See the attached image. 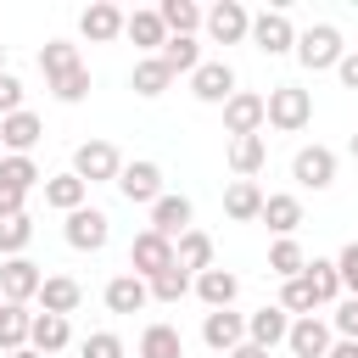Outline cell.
<instances>
[{"label": "cell", "mask_w": 358, "mask_h": 358, "mask_svg": "<svg viewBox=\"0 0 358 358\" xmlns=\"http://www.w3.org/2000/svg\"><path fill=\"white\" fill-rule=\"evenodd\" d=\"M39 134H45V123H39V112H11V117H0V145L11 151V157H28L34 145H39Z\"/></svg>", "instance_id": "cell-18"}, {"label": "cell", "mask_w": 358, "mask_h": 358, "mask_svg": "<svg viewBox=\"0 0 358 358\" xmlns=\"http://www.w3.org/2000/svg\"><path fill=\"white\" fill-rule=\"evenodd\" d=\"M302 280L313 285V296H319V308H336L347 291H341V268H336V257H308V268H302Z\"/></svg>", "instance_id": "cell-24"}, {"label": "cell", "mask_w": 358, "mask_h": 358, "mask_svg": "<svg viewBox=\"0 0 358 358\" xmlns=\"http://www.w3.org/2000/svg\"><path fill=\"white\" fill-rule=\"evenodd\" d=\"M117 190H123V201L129 207H157L168 190H162V168L157 162H123V173H117Z\"/></svg>", "instance_id": "cell-8"}, {"label": "cell", "mask_w": 358, "mask_h": 358, "mask_svg": "<svg viewBox=\"0 0 358 358\" xmlns=\"http://www.w3.org/2000/svg\"><path fill=\"white\" fill-rule=\"evenodd\" d=\"M291 179H296L302 190H330V185H336V151H330V145H302V151L291 157Z\"/></svg>", "instance_id": "cell-11"}, {"label": "cell", "mask_w": 358, "mask_h": 358, "mask_svg": "<svg viewBox=\"0 0 358 358\" xmlns=\"http://www.w3.org/2000/svg\"><path fill=\"white\" fill-rule=\"evenodd\" d=\"M0 157H6V145H0Z\"/></svg>", "instance_id": "cell-53"}, {"label": "cell", "mask_w": 358, "mask_h": 358, "mask_svg": "<svg viewBox=\"0 0 358 358\" xmlns=\"http://www.w3.org/2000/svg\"><path fill=\"white\" fill-rule=\"evenodd\" d=\"M45 207L78 213V207H90V185H84L78 173H50V179H45Z\"/></svg>", "instance_id": "cell-23"}, {"label": "cell", "mask_w": 358, "mask_h": 358, "mask_svg": "<svg viewBox=\"0 0 358 358\" xmlns=\"http://www.w3.org/2000/svg\"><path fill=\"white\" fill-rule=\"evenodd\" d=\"M229 358H268V352H263V347H252V341H241V347H235Z\"/></svg>", "instance_id": "cell-49"}, {"label": "cell", "mask_w": 358, "mask_h": 358, "mask_svg": "<svg viewBox=\"0 0 358 358\" xmlns=\"http://www.w3.org/2000/svg\"><path fill=\"white\" fill-rule=\"evenodd\" d=\"M173 257H179L185 274H207V268H213V235H207V229H185V235L173 241Z\"/></svg>", "instance_id": "cell-29"}, {"label": "cell", "mask_w": 358, "mask_h": 358, "mask_svg": "<svg viewBox=\"0 0 358 358\" xmlns=\"http://www.w3.org/2000/svg\"><path fill=\"white\" fill-rule=\"evenodd\" d=\"M201 341L213 347V352H235L241 341H246V313H235V308H213L207 319H201Z\"/></svg>", "instance_id": "cell-13"}, {"label": "cell", "mask_w": 358, "mask_h": 358, "mask_svg": "<svg viewBox=\"0 0 358 358\" xmlns=\"http://www.w3.org/2000/svg\"><path fill=\"white\" fill-rule=\"evenodd\" d=\"M6 358H39V352H34V347H22V352H6Z\"/></svg>", "instance_id": "cell-50"}, {"label": "cell", "mask_w": 358, "mask_h": 358, "mask_svg": "<svg viewBox=\"0 0 358 358\" xmlns=\"http://www.w3.org/2000/svg\"><path fill=\"white\" fill-rule=\"evenodd\" d=\"M341 56H347V45H341V28L336 22H308L296 34V62L308 73H330V67H341Z\"/></svg>", "instance_id": "cell-1"}, {"label": "cell", "mask_w": 358, "mask_h": 358, "mask_svg": "<svg viewBox=\"0 0 358 358\" xmlns=\"http://www.w3.org/2000/svg\"><path fill=\"white\" fill-rule=\"evenodd\" d=\"M196 296H201V308L213 313V308H235V296H241V280L229 274V268H207V274H196Z\"/></svg>", "instance_id": "cell-19"}, {"label": "cell", "mask_w": 358, "mask_h": 358, "mask_svg": "<svg viewBox=\"0 0 358 358\" xmlns=\"http://www.w3.org/2000/svg\"><path fill=\"white\" fill-rule=\"evenodd\" d=\"M224 213H229L235 224L263 218V190H257V179H229V190H224Z\"/></svg>", "instance_id": "cell-28"}, {"label": "cell", "mask_w": 358, "mask_h": 358, "mask_svg": "<svg viewBox=\"0 0 358 358\" xmlns=\"http://www.w3.org/2000/svg\"><path fill=\"white\" fill-rule=\"evenodd\" d=\"M285 336H291V313H285L280 302H263L257 313H246V341H252V347L268 352V347H280Z\"/></svg>", "instance_id": "cell-15"}, {"label": "cell", "mask_w": 358, "mask_h": 358, "mask_svg": "<svg viewBox=\"0 0 358 358\" xmlns=\"http://www.w3.org/2000/svg\"><path fill=\"white\" fill-rule=\"evenodd\" d=\"M157 17H162V28H168V34H196V28L207 22V11H201L196 0H162V6H157Z\"/></svg>", "instance_id": "cell-35"}, {"label": "cell", "mask_w": 358, "mask_h": 358, "mask_svg": "<svg viewBox=\"0 0 358 358\" xmlns=\"http://www.w3.org/2000/svg\"><path fill=\"white\" fill-rule=\"evenodd\" d=\"M123 22H129V11H117L112 0H95V6H84V17H78V34H84L90 45H112V39L123 34Z\"/></svg>", "instance_id": "cell-16"}, {"label": "cell", "mask_w": 358, "mask_h": 358, "mask_svg": "<svg viewBox=\"0 0 358 358\" xmlns=\"http://www.w3.org/2000/svg\"><path fill=\"white\" fill-rule=\"evenodd\" d=\"M84 302V285L73 280V274H45V285H39V313H73Z\"/></svg>", "instance_id": "cell-20"}, {"label": "cell", "mask_w": 358, "mask_h": 358, "mask_svg": "<svg viewBox=\"0 0 358 358\" xmlns=\"http://www.w3.org/2000/svg\"><path fill=\"white\" fill-rule=\"evenodd\" d=\"M0 302H6V296H0Z\"/></svg>", "instance_id": "cell-54"}, {"label": "cell", "mask_w": 358, "mask_h": 358, "mask_svg": "<svg viewBox=\"0 0 358 358\" xmlns=\"http://www.w3.org/2000/svg\"><path fill=\"white\" fill-rule=\"evenodd\" d=\"M22 201H28V190H17V185H6V179H0V218H17V213H28Z\"/></svg>", "instance_id": "cell-46"}, {"label": "cell", "mask_w": 358, "mask_h": 358, "mask_svg": "<svg viewBox=\"0 0 358 358\" xmlns=\"http://www.w3.org/2000/svg\"><path fill=\"white\" fill-rule=\"evenodd\" d=\"M285 347H291V358H324V352L336 347V330H330V319L308 313V319H291Z\"/></svg>", "instance_id": "cell-12"}, {"label": "cell", "mask_w": 358, "mask_h": 358, "mask_svg": "<svg viewBox=\"0 0 358 358\" xmlns=\"http://www.w3.org/2000/svg\"><path fill=\"white\" fill-rule=\"evenodd\" d=\"M0 73H11V67H6V45H0Z\"/></svg>", "instance_id": "cell-51"}, {"label": "cell", "mask_w": 358, "mask_h": 358, "mask_svg": "<svg viewBox=\"0 0 358 358\" xmlns=\"http://www.w3.org/2000/svg\"><path fill=\"white\" fill-rule=\"evenodd\" d=\"M336 268H341V291L358 296V241H347V246L336 252Z\"/></svg>", "instance_id": "cell-43"}, {"label": "cell", "mask_w": 358, "mask_h": 358, "mask_svg": "<svg viewBox=\"0 0 358 358\" xmlns=\"http://www.w3.org/2000/svg\"><path fill=\"white\" fill-rule=\"evenodd\" d=\"M67 341H73V324H67L62 313H34V336H28V347H34L39 358H56Z\"/></svg>", "instance_id": "cell-25"}, {"label": "cell", "mask_w": 358, "mask_h": 358, "mask_svg": "<svg viewBox=\"0 0 358 358\" xmlns=\"http://www.w3.org/2000/svg\"><path fill=\"white\" fill-rule=\"evenodd\" d=\"M263 123H268V95H257V90H235V95L224 101V129H229V140H241V134H263Z\"/></svg>", "instance_id": "cell-7"}, {"label": "cell", "mask_w": 358, "mask_h": 358, "mask_svg": "<svg viewBox=\"0 0 358 358\" xmlns=\"http://www.w3.org/2000/svg\"><path fill=\"white\" fill-rule=\"evenodd\" d=\"M352 162H358V129H352Z\"/></svg>", "instance_id": "cell-52"}, {"label": "cell", "mask_w": 358, "mask_h": 358, "mask_svg": "<svg viewBox=\"0 0 358 358\" xmlns=\"http://www.w3.org/2000/svg\"><path fill=\"white\" fill-rule=\"evenodd\" d=\"M207 39L213 45H246L252 39V11L241 6V0H218V6H207Z\"/></svg>", "instance_id": "cell-6"}, {"label": "cell", "mask_w": 358, "mask_h": 358, "mask_svg": "<svg viewBox=\"0 0 358 358\" xmlns=\"http://www.w3.org/2000/svg\"><path fill=\"white\" fill-rule=\"evenodd\" d=\"M336 78H341L347 90H358V50H347V56H341V67H336Z\"/></svg>", "instance_id": "cell-47"}, {"label": "cell", "mask_w": 358, "mask_h": 358, "mask_svg": "<svg viewBox=\"0 0 358 358\" xmlns=\"http://www.w3.org/2000/svg\"><path fill=\"white\" fill-rule=\"evenodd\" d=\"M330 330H336L341 341H358V296H341V302H336V313H330Z\"/></svg>", "instance_id": "cell-42"}, {"label": "cell", "mask_w": 358, "mask_h": 358, "mask_svg": "<svg viewBox=\"0 0 358 358\" xmlns=\"http://www.w3.org/2000/svg\"><path fill=\"white\" fill-rule=\"evenodd\" d=\"M78 67H84V56H78L73 39H45V45H39V73H45V84H56V78H67V73H78Z\"/></svg>", "instance_id": "cell-22"}, {"label": "cell", "mask_w": 358, "mask_h": 358, "mask_svg": "<svg viewBox=\"0 0 358 358\" xmlns=\"http://www.w3.org/2000/svg\"><path fill=\"white\" fill-rule=\"evenodd\" d=\"M179 257H173V241L168 235H157V229H140L134 241H129V274H140L145 285L157 280V274H168Z\"/></svg>", "instance_id": "cell-3"}, {"label": "cell", "mask_w": 358, "mask_h": 358, "mask_svg": "<svg viewBox=\"0 0 358 358\" xmlns=\"http://www.w3.org/2000/svg\"><path fill=\"white\" fill-rule=\"evenodd\" d=\"M140 358H185V336H179V324H145L140 330Z\"/></svg>", "instance_id": "cell-33"}, {"label": "cell", "mask_w": 358, "mask_h": 358, "mask_svg": "<svg viewBox=\"0 0 358 358\" xmlns=\"http://www.w3.org/2000/svg\"><path fill=\"white\" fill-rule=\"evenodd\" d=\"M123 34L145 50V56H157L162 45H168V28H162V17H157V6H145V11H129V22H123Z\"/></svg>", "instance_id": "cell-26"}, {"label": "cell", "mask_w": 358, "mask_h": 358, "mask_svg": "<svg viewBox=\"0 0 358 358\" xmlns=\"http://www.w3.org/2000/svg\"><path fill=\"white\" fill-rule=\"evenodd\" d=\"M62 235H67L73 252H101V246L112 241V218H106L101 207H78V213H67Z\"/></svg>", "instance_id": "cell-9"}, {"label": "cell", "mask_w": 358, "mask_h": 358, "mask_svg": "<svg viewBox=\"0 0 358 358\" xmlns=\"http://www.w3.org/2000/svg\"><path fill=\"white\" fill-rule=\"evenodd\" d=\"M190 95L207 101V106H224V101L235 95V67H229V62H201V67L190 73Z\"/></svg>", "instance_id": "cell-14"}, {"label": "cell", "mask_w": 358, "mask_h": 358, "mask_svg": "<svg viewBox=\"0 0 358 358\" xmlns=\"http://www.w3.org/2000/svg\"><path fill=\"white\" fill-rule=\"evenodd\" d=\"M252 50L263 56H296V28L291 17L274 6V11H252Z\"/></svg>", "instance_id": "cell-5"}, {"label": "cell", "mask_w": 358, "mask_h": 358, "mask_svg": "<svg viewBox=\"0 0 358 358\" xmlns=\"http://www.w3.org/2000/svg\"><path fill=\"white\" fill-rule=\"evenodd\" d=\"M302 268H308V252L296 246V235H285V241L268 246V274H274V280H296Z\"/></svg>", "instance_id": "cell-36"}, {"label": "cell", "mask_w": 358, "mask_h": 358, "mask_svg": "<svg viewBox=\"0 0 358 358\" xmlns=\"http://www.w3.org/2000/svg\"><path fill=\"white\" fill-rule=\"evenodd\" d=\"M28 241H34V218H28V213L0 218V263H6V257H28Z\"/></svg>", "instance_id": "cell-37"}, {"label": "cell", "mask_w": 358, "mask_h": 358, "mask_svg": "<svg viewBox=\"0 0 358 358\" xmlns=\"http://www.w3.org/2000/svg\"><path fill=\"white\" fill-rule=\"evenodd\" d=\"M263 224L285 241V235H296V224H302V201L291 196V190H280V196H263Z\"/></svg>", "instance_id": "cell-31"}, {"label": "cell", "mask_w": 358, "mask_h": 358, "mask_svg": "<svg viewBox=\"0 0 358 358\" xmlns=\"http://www.w3.org/2000/svg\"><path fill=\"white\" fill-rule=\"evenodd\" d=\"M50 95H56L62 106H78V101L90 95V67H78V73H67V78H56V84H50Z\"/></svg>", "instance_id": "cell-41"}, {"label": "cell", "mask_w": 358, "mask_h": 358, "mask_svg": "<svg viewBox=\"0 0 358 358\" xmlns=\"http://www.w3.org/2000/svg\"><path fill=\"white\" fill-rule=\"evenodd\" d=\"M263 162H268V140H263V134H241V140H229V168H235V179H257Z\"/></svg>", "instance_id": "cell-27"}, {"label": "cell", "mask_w": 358, "mask_h": 358, "mask_svg": "<svg viewBox=\"0 0 358 358\" xmlns=\"http://www.w3.org/2000/svg\"><path fill=\"white\" fill-rule=\"evenodd\" d=\"M157 56L173 67V78H179V73H196V67H201V39H196V34H168V45H162Z\"/></svg>", "instance_id": "cell-34"}, {"label": "cell", "mask_w": 358, "mask_h": 358, "mask_svg": "<svg viewBox=\"0 0 358 358\" xmlns=\"http://www.w3.org/2000/svg\"><path fill=\"white\" fill-rule=\"evenodd\" d=\"M84 358H123V341L112 330H95V336H84Z\"/></svg>", "instance_id": "cell-44"}, {"label": "cell", "mask_w": 358, "mask_h": 358, "mask_svg": "<svg viewBox=\"0 0 358 358\" xmlns=\"http://www.w3.org/2000/svg\"><path fill=\"white\" fill-rule=\"evenodd\" d=\"M324 358H358V341H341V336H336V347H330Z\"/></svg>", "instance_id": "cell-48"}, {"label": "cell", "mask_w": 358, "mask_h": 358, "mask_svg": "<svg viewBox=\"0 0 358 358\" xmlns=\"http://www.w3.org/2000/svg\"><path fill=\"white\" fill-rule=\"evenodd\" d=\"M313 123V95L302 84H274L268 90V129L274 134H302Z\"/></svg>", "instance_id": "cell-2"}, {"label": "cell", "mask_w": 358, "mask_h": 358, "mask_svg": "<svg viewBox=\"0 0 358 358\" xmlns=\"http://www.w3.org/2000/svg\"><path fill=\"white\" fill-rule=\"evenodd\" d=\"M34 336V313L17 302H0V352H22Z\"/></svg>", "instance_id": "cell-32"}, {"label": "cell", "mask_w": 358, "mask_h": 358, "mask_svg": "<svg viewBox=\"0 0 358 358\" xmlns=\"http://www.w3.org/2000/svg\"><path fill=\"white\" fill-rule=\"evenodd\" d=\"M73 173H78L84 185H117L123 157H117V145H112V140H84V145L73 151Z\"/></svg>", "instance_id": "cell-4"}, {"label": "cell", "mask_w": 358, "mask_h": 358, "mask_svg": "<svg viewBox=\"0 0 358 358\" xmlns=\"http://www.w3.org/2000/svg\"><path fill=\"white\" fill-rule=\"evenodd\" d=\"M22 112V78L17 73H0V117Z\"/></svg>", "instance_id": "cell-45"}, {"label": "cell", "mask_w": 358, "mask_h": 358, "mask_svg": "<svg viewBox=\"0 0 358 358\" xmlns=\"http://www.w3.org/2000/svg\"><path fill=\"white\" fill-rule=\"evenodd\" d=\"M0 179L6 185H17V190H34V185H45V173H39V162L34 157H0Z\"/></svg>", "instance_id": "cell-40"}, {"label": "cell", "mask_w": 358, "mask_h": 358, "mask_svg": "<svg viewBox=\"0 0 358 358\" xmlns=\"http://www.w3.org/2000/svg\"><path fill=\"white\" fill-rule=\"evenodd\" d=\"M129 84H134V95L157 101V95L173 84V67H168L162 56H140V62H134V73H129Z\"/></svg>", "instance_id": "cell-30"}, {"label": "cell", "mask_w": 358, "mask_h": 358, "mask_svg": "<svg viewBox=\"0 0 358 358\" xmlns=\"http://www.w3.org/2000/svg\"><path fill=\"white\" fill-rule=\"evenodd\" d=\"M106 308L112 313H140V308H151V285L140 274H112L106 280Z\"/></svg>", "instance_id": "cell-21"}, {"label": "cell", "mask_w": 358, "mask_h": 358, "mask_svg": "<svg viewBox=\"0 0 358 358\" xmlns=\"http://www.w3.org/2000/svg\"><path fill=\"white\" fill-rule=\"evenodd\" d=\"M145 229H157V235H168V241H179L185 229H196V207H190V196H162L157 207H151V224Z\"/></svg>", "instance_id": "cell-17"}, {"label": "cell", "mask_w": 358, "mask_h": 358, "mask_svg": "<svg viewBox=\"0 0 358 358\" xmlns=\"http://www.w3.org/2000/svg\"><path fill=\"white\" fill-rule=\"evenodd\" d=\"M280 308H285L291 319H308V313L319 308V296H313V285L296 274V280H280Z\"/></svg>", "instance_id": "cell-39"}, {"label": "cell", "mask_w": 358, "mask_h": 358, "mask_svg": "<svg viewBox=\"0 0 358 358\" xmlns=\"http://www.w3.org/2000/svg\"><path fill=\"white\" fill-rule=\"evenodd\" d=\"M39 285H45V274H39L34 257H6V263H0V296H6V302L28 308V302H39Z\"/></svg>", "instance_id": "cell-10"}, {"label": "cell", "mask_w": 358, "mask_h": 358, "mask_svg": "<svg viewBox=\"0 0 358 358\" xmlns=\"http://www.w3.org/2000/svg\"><path fill=\"white\" fill-rule=\"evenodd\" d=\"M190 291H196V274H185L179 263H173L168 274H157V280H151V302H185Z\"/></svg>", "instance_id": "cell-38"}]
</instances>
